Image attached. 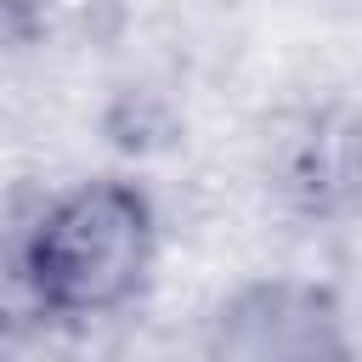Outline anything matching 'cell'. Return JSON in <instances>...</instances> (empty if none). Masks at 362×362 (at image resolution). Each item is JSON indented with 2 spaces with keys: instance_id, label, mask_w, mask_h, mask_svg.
Instances as JSON below:
<instances>
[{
  "instance_id": "6da1fadb",
  "label": "cell",
  "mask_w": 362,
  "mask_h": 362,
  "mask_svg": "<svg viewBox=\"0 0 362 362\" xmlns=\"http://www.w3.org/2000/svg\"><path fill=\"white\" fill-rule=\"evenodd\" d=\"M158 255L153 198L124 175H90L51 192L23 221V260L45 322L124 311Z\"/></svg>"
},
{
  "instance_id": "7a4b0ae2",
  "label": "cell",
  "mask_w": 362,
  "mask_h": 362,
  "mask_svg": "<svg viewBox=\"0 0 362 362\" xmlns=\"http://www.w3.org/2000/svg\"><path fill=\"white\" fill-rule=\"evenodd\" d=\"M339 305L311 283H255L209 328V362H345Z\"/></svg>"
},
{
  "instance_id": "3957f363",
  "label": "cell",
  "mask_w": 362,
  "mask_h": 362,
  "mask_svg": "<svg viewBox=\"0 0 362 362\" xmlns=\"http://www.w3.org/2000/svg\"><path fill=\"white\" fill-rule=\"evenodd\" d=\"M40 300H34V283H28V260H23V226L0 238V334H17V328H40Z\"/></svg>"
}]
</instances>
